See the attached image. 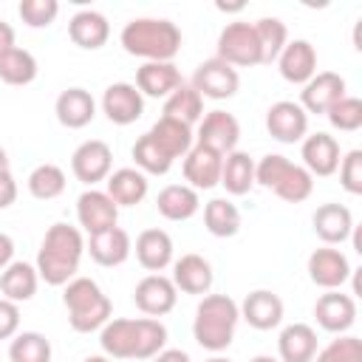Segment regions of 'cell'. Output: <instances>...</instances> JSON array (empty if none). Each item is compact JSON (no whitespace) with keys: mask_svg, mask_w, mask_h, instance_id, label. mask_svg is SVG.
I'll use <instances>...</instances> for the list:
<instances>
[{"mask_svg":"<svg viewBox=\"0 0 362 362\" xmlns=\"http://www.w3.org/2000/svg\"><path fill=\"white\" fill-rule=\"evenodd\" d=\"M206 362H232V359H226V356H218V354H215V356H209Z\"/></svg>","mask_w":362,"mask_h":362,"instance_id":"obj_54","label":"cell"},{"mask_svg":"<svg viewBox=\"0 0 362 362\" xmlns=\"http://www.w3.org/2000/svg\"><path fill=\"white\" fill-rule=\"evenodd\" d=\"M85 252H90L93 263L110 269V266H122V263L130 257L133 240H130V235H127L122 226H110V229H105V232L88 235Z\"/></svg>","mask_w":362,"mask_h":362,"instance_id":"obj_24","label":"cell"},{"mask_svg":"<svg viewBox=\"0 0 362 362\" xmlns=\"http://www.w3.org/2000/svg\"><path fill=\"white\" fill-rule=\"evenodd\" d=\"M150 362H192V359H189V354L181 351V348H164V351H158Z\"/></svg>","mask_w":362,"mask_h":362,"instance_id":"obj_48","label":"cell"},{"mask_svg":"<svg viewBox=\"0 0 362 362\" xmlns=\"http://www.w3.org/2000/svg\"><path fill=\"white\" fill-rule=\"evenodd\" d=\"M181 71L175 68V62H144L136 71V88L141 96L150 99H167L178 85H181Z\"/></svg>","mask_w":362,"mask_h":362,"instance_id":"obj_28","label":"cell"},{"mask_svg":"<svg viewBox=\"0 0 362 362\" xmlns=\"http://www.w3.org/2000/svg\"><path fill=\"white\" fill-rule=\"evenodd\" d=\"M255 184L272 189L288 204H303L314 192V175L303 164H294L280 153H269L255 161Z\"/></svg>","mask_w":362,"mask_h":362,"instance_id":"obj_6","label":"cell"},{"mask_svg":"<svg viewBox=\"0 0 362 362\" xmlns=\"http://www.w3.org/2000/svg\"><path fill=\"white\" fill-rule=\"evenodd\" d=\"M158 215L167 221H189L201 209V198L187 184H167L156 198Z\"/></svg>","mask_w":362,"mask_h":362,"instance_id":"obj_32","label":"cell"},{"mask_svg":"<svg viewBox=\"0 0 362 362\" xmlns=\"http://www.w3.org/2000/svg\"><path fill=\"white\" fill-rule=\"evenodd\" d=\"M195 144L215 150L218 156H229L232 150H238V139H240V124L232 113L226 110H209L201 116L198 130L192 133Z\"/></svg>","mask_w":362,"mask_h":362,"instance_id":"obj_9","label":"cell"},{"mask_svg":"<svg viewBox=\"0 0 362 362\" xmlns=\"http://www.w3.org/2000/svg\"><path fill=\"white\" fill-rule=\"evenodd\" d=\"M133 252L141 269H147L150 274H161L173 263V238L164 229H144L136 238Z\"/></svg>","mask_w":362,"mask_h":362,"instance_id":"obj_30","label":"cell"},{"mask_svg":"<svg viewBox=\"0 0 362 362\" xmlns=\"http://www.w3.org/2000/svg\"><path fill=\"white\" fill-rule=\"evenodd\" d=\"M130 156L136 161V170H141L144 175H167L170 167H173V158L150 139V133H144V136L136 139Z\"/></svg>","mask_w":362,"mask_h":362,"instance_id":"obj_41","label":"cell"},{"mask_svg":"<svg viewBox=\"0 0 362 362\" xmlns=\"http://www.w3.org/2000/svg\"><path fill=\"white\" fill-rule=\"evenodd\" d=\"M238 322H240V311L229 294H204V300L195 308L192 337L204 351L221 354L232 345Z\"/></svg>","mask_w":362,"mask_h":362,"instance_id":"obj_4","label":"cell"},{"mask_svg":"<svg viewBox=\"0 0 362 362\" xmlns=\"http://www.w3.org/2000/svg\"><path fill=\"white\" fill-rule=\"evenodd\" d=\"M305 269H308L311 283L320 286V288H325V291H337V288H342V286L348 283V277L354 274L348 257H345L339 249H334V246L314 249V252L308 255Z\"/></svg>","mask_w":362,"mask_h":362,"instance_id":"obj_13","label":"cell"},{"mask_svg":"<svg viewBox=\"0 0 362 362\" xmlns=\"http://www.w3.org/2000/svg\"><path fill=\"white\" fill-rule=\"evenodd\" d=\"M300 158H303V167L317 178H328L337 173L339 167V141L331 136V133H308L300 144Z\"/></svg>","mask_w":362,"mask_h":362,"instance_id":"obj_18","label":"cell"},{"mask_svg":"<svg viewBox=\"0 0 362 362\" xmlns=\"http://www.w3.org/2000/svg\"><path fill=\"white\" fill-rule=\"evenodd\" d=\"M311 362H362V342L354 334H337V339L320 348Z\"/></svg>","mask_w":362,"mask_h":362,"instance_id":"obj_42","label":"cell"},{"mask_svg":"<svg viewBox=\"0 0 362 362\" xmlns=\"http://www.w3.org/2000/svg\"><path fill=\"white\" fill-rule=\"evenodd\" d=\"M62 303H65V311H68V325L76 334L99 331L110 320V314H113L110 297L90 277H74V280H68L62 286Z\"/></svg>","mask_w":362,"mask_h":362,"instance_id":"obj_5","label":"cell"},{"mask_svg":"<svg viewBox=\"0 0 362 362\" xmlns=\"http://www.w3.org/2000/svg\"><path fill=\"white\" fill-rule=\"evenodd\" d=\"M76 221L88 235L105 232L110 226H119V206L105 189H85L76 198Z\"/></svg>","mask_w":362,"mask_h":362,"instance_id":"obj_14","label":"cell"},{"mask_svg":"<svg viewBox=\"0 0 362 362\" xmlns=\"http://www.w3.org/2000/svg\"><path fill=\"white\" fill-rule=\"evenodd\" d=\"M102 113L113 124H133L144 113V96L133 82H113L102 93Z\"/></svg>","mask_w":362,"mask_h":362,"instance_id":"obj_17","label":"cell"},{"mask_svg":"<svg viewBox=\"0 0 362 362\" xmlns=\"http://www.w3.org/2000/svg\"><path fill=\"white\" fill-rule=\"evenodd\" d=\"M17 14L28 28H48L59 14V3L57 0H20Z\"/></svg>","mask_w":362,"mask_h":362,"instance_id":"obj_44","label":"cell"},{"mask_svg":"<svg viewBox=\"0 0 362 362\" xmlns=\"http://www.w3.org/2000/svg\"><path fill=\"white\" fill-rule=\"evenodd\" d=\"M249 362H280V359H274V356H269V354H257V356H252Z\"/></svg>","mask_w":362,"mask_h":362,"instance_id":"obj_52","label":"cell"},{"mask_svg":"<svg viewBox=\"0 0 362 362\" xmlns=\"http://www.w3.org/2000/svg\"><path fill=\"white\" fill-rule=\"evenodd\" d=\"M348 85L337 71H317L300 90V107L305 113H328L342 96Z\"/></svg>","mask_w":362,"mask_h":362,"instance_id":"obj_15","label":"cell"},{"mask_svg":"<svg viewBox=\"0 0 362 362\" xmlns=\"http://www.w3.org/2000/svg\"><path fill=\"white\" fill-rule=\"evenodd\" d=\"M255 34H257V45H260V65H272L277 62L280 51L288 42V28L280 17H260L252 23Z\"/></svg>","mask_w":362,"mask_h":362,"instance_id":"obj_37","label":"cell"},{"mask_svg":"<svg viewBox=\"0 0 362 362\" xmlns=\"http://www.w3.org/2000/svg\"><path fill=\"white\" fill-rule=\"evenodd\" d=\"M37 71H40V65H37L34 54L25 48L14 45L8 54L0 57V79L6 85H28L37 79Z\"/></svg>","mask_w":362,"mask_h":362,"instance_id":"obj_39","label":"cell"},{"mask_svg":"<svg viewBox=\"0 0 362 362\" xmlns=\"http://www.w3.org/2000/svg\"><path fill=\"white\" fill-rule=\"evenodd\" d=\"M221 164H223V156H218L209 147L192 144V150L184 156V181H187V187H192L195 192L218 187L221 184Z\"/></svg>","mask_w":362,"mask_h":362,"instance_id":"obj_23","label":"cell"},{"mask_svg":"<svg viewBox=\"0 0 362 362\" xmlns=\"http://www.w3.org/2000/svg\"><path fill=\"white\" fill-rule=\"evenodd\" d=\"M317 331L308 322H291L277 337V359L280 362H311L317 356Z\"/></svg>","mask_w":362,"mask_h":362,"instance_id":"obj_26","label":"cell"},{"mask_svg":"<svg viewBox=\"0 0 362 362\" xmlns=\"http://www.w3.org/2000/svg\"><path fill=\"white\" fill-rule=\"evenodd\" d=\"M314 317H317V325L322 331H328V334H348V328L356 322V300L351 294H345L342 288L325 291L314 303Z\"/></svg>","mask_w":362,"mask_h":362,"instance_id":"obj_16","label":"cell"},{"mask_svg":"<svg viewBox=\"0 0 362 362\" xmlns=\"http://www.w3.org/2000/svg\"><path fill=\"white\" fill-rule=\"evenodd\" d=\"M215 57L223 59V62L232 65V68H252V65H260V45H257L255 25H252V23H243V20L226 23V25L221 28V34H218Z\"/></svg>","mask_w":362,"mask_h":362,"instance_id":"obj_7","label":"cell"},{"mask_svg":"<svg viewBox=\"0 0 362 362\" xmlns=\"http://www.w3.org/2000/svg\"><path fill=\"white\" fill-rule=\"evenodd\" d=\"M20 334V305L0 297V339H11Z\"/></svg>","mask_w":362,"mask_h":362,"instance_id":"obj_46","label":"cell"},{"mask_svg":"<svg viewBox=\"0 0 362 362\" xmlns=\"http://www.w3.org/2000/svg\"><path fill=\"white\" fill-rule=\"evenodd\" d=\"M164 116H167V119H175V122H181V124H187V127L198 124L201 116H204V99H201V93H198L189 82H181V85L164 99Z\"/></svg>","mask_w":362,"mask_h":362,"instance_id":"obj_35","label":"cell"},{"mask_svg":"<svg viewBox=\"0 0 362 362\" xmlns=\"http://www.w3.org/2000/svg\"><path fill=\"white\" fill-rule=\"evenodd\" d=\"M28 192L37 198V201H54V198H59L62 192H65V170L59 167V164H51V161H45V164H37L31 173H28Z\"/></svg>","mask_w":362,"mask_h":362,"instance_id":"obj_38","label":"cell"},{"mask_svg":"<svg viewBox=\"0 0 362 362\" xmlns=\"http://www.w3.org/2000/svg\"><path fill=\"white\" fill-rule=\"evenodd\" d=\"M339 184L351 195H362V150H348L339 158Z\"/></svg>","mask_w":362,"mask_h":362,"instance_id":"obj_45","label":"cell"},{"mask_svg":"<svg viewBox=\"0 0 362 362\" xmlns=\"http://www.w3.org/2000/svg\"><path fill=\"white\" fill-rule=\"evenodd\" d=\"M11 260H14V240H11V235L0 232V272H3Z\"/></svg>","mask_w":362,"mask_h":362,"instance_id":"obj_49","label":"cell"},{"mask_svg":"<svg viewBox=\"0 0 362 362\" xmlns=\"http://www.w3.org/2000/svg\"><path fill=\"white\" fill-rule=\"evenodd\" d=\"M3 170H8V156H6V150L0 147V173H3Z\"/></svg>","mask_w":362,"mask_h":362,"instance_id":"obj_53","label":"cell"},{"mask_svg":"<svg viewBox=\"0 0 362 362\" xmlns=\"http://www.w3.org/2000/svg\"><path fill=\"white\" fill-rule=\"evenodd\" d=\"M82 362H113L110 356H105V354H93V356H85Z\"/></svg>","mask_w":362,"mask_h":362,"instance_id":"obj_51","label":"cell"},{"mask_svg":"<svg viewBox=\"0 0 362 362\" xmlns=\"http://www.w3.org/2000/svg\"><path fill=\"white\" fill-rule=\"evenodd\" d=\"M11 48H14V28H11L8 23L0 20V57L8 54Z\"/></svg>","mask_w":362,"mask_h":362,"instance_id":"obj_50","label":"cell"},{"mask_svg":"<svg viewBox=\"0 0 362 362\" xmlns=\"http://www.w3.org/2000/svg\"><path fill=\"white\" fill-rule=\"evenodd\" d=\"M328 122H331V127L334 130H342V133H354V130H359L362 127V99H356V96H342L328 113Z\"/></svg>","mask_w":362,"mask_h":362,"instance_id":"obj_43","label":"cell"},{"mask_svg":"<svg viewBox=\"0 0 362 362\" xmlns=\"http://www.w3.org/2000/svg\"><path fill=\"white\" fill-rule=\"evenodd\" d=\"M311 226H314V235L325 246H339L354 232V215L345 204H322V206L314 209Z\"/></svg>","mask_w":362,"mask_h":362,"instance_id":"obj_22","label":"cell"},{"mask_svg":"<svg viewBox=\"0 0 362 362\" xmlns=\"http://www.w3.org/2000/svg\"><path fill=\"white\" fill-rule=\"evenodd\" d=\"M71 173L76 175V181H82L88 187L105 181L113 173V150H110V144H105L102 139L82 141L71 156Z\"/></svg>","mask_w":362,"mask_h":362,"instance_id":"obj_10","label":"cell"},{"mask_svg":"<svg viewBox=\"0 0 362 362\" xmlns=\"http://www.w3.org/2000/svg\"><path fill=\"white\" fill-rule=\"evenodd\" d=\"M204 226L215 238H235L240 232V209L229 198H212L204 206Z\"/></svg>","mask_w":362,"mask_h":362,"instance_id":"obj_36","label":"cell"},{"mask_svg":"<svg viewBox=\"0 0 362 362\" xmlns=\"http://www.w3.org/2000/svg\"><path fill=\"white\" fill-rule=\"evenodd\" d=\"M170 280L175 283L178 291L204 297V294H209V288L215 283V272L204 255L189 252V255H181L178 260H173V277Z\"/></svg>","mask_w":362,"mask_h":362,"instance_id":"obj_19","label":"cell"},{"mask_svg":"<svg viewBox=\"0 0 362 362\" xmlns=\"http://www.w3.org/2000/svg\"><path fill=\"white\" fill-rule=\"evenodd\" d=\"M150 139L175 161V158H184L189 150H192V144H195V136H192V127H187V124H181V122H175V119H167V116H161L150 130Z\"/></svg>","mask_w":362,"mask_h":362,"instance_id":"obj_33","label":"cell"},{"mask_svg":"<svg viewBox=\"0 0 362 362\" xmlns=\"http://www.w3.org/2000/svg\"><path fill=\"white\" fill-rule=\"evenodd\" d=\"M37 286H40V274L25 260H11L0 272V291H3L6 300L17 303V305L20 303H28L37 294Z\"/></svg>","mask_w":362,"mask_h":362,"instance_id":"obj_31","label":"cell"},{"mask_svg":"<svg viewBox=\"0 0 362 362\" xmlns=\"http://www.w3.org/2000/svg\"><path fill=\"white\" fill-rule=\"evenodd\" d=\"M277 71L291 85H305L317 74V48L308 40H288L277 57Z\"/></svg>","mask_w":362,"mask_h":362,"instance_id":"obj_21","label":"cell"},{"mask_svg":"<svg viewBox=\"0 0 362 362\" xmlns=\"http://www.w3.org/2000/svg\"><path fill=\"white\" fill-rule=\"evenodd\" d=\"M17 201V181L11 175V170H3L0 173V209L11 206Z\"/></svg>","mask_w":362,"mask_h":362,"instance_id":"obj_47","label":"cell"},{"mask_svg":"<svg viewBox=\"0 0 362 362\" xmlns=\"http://www.w3.org/2000/svg\"><path fill=\"white\" fill-rule=\"evenodd\" d=\"M51 342L40 331H20L11 337L8 359L11 362H51Z\"/></svg>","mask_w":362,"mask_h":362,"instance_id":"obj_40","label":"cell"},{"mask_svg":"<svg viewBox=\"0 0 362 362\" xmlns=\"http://www.w3.org/2000/svg\"><path fill=\"white\" fill-rule=\"evenodd\" d=\"M221 187L229 195H246L255 187V158L243 150H232L221 164Z\"/></svg>","mask_w":362,"mask_h":362,"instance_id":"obj_34","label":"cell"},{"mask_svg":"<svg viewBox=\"0 0 362 362\" xmlns=\"http://www.w3.org/2000/svg\"><path fill=\"white\" fill-rule=\"evenodd\" d=\"M68 37L74 45L85 48V51H96L107 42L110 37V23L102 11L93 8H82L68 20Z\"/></svg>","mask_w":362,"mask_h":362,"instance_id":"obj_27","label":"cell"},{"mask_svg":"<svg viewBox=\"0 0 362 362\" xmlns=\"http://www.w3.org/2000/svg\"><path fill=\"white\" fill-rule=\"evenodd\" d=\"M266 130L280 144H294L308 136V113L300 107V102L280 99L266 110Z\"/></svg>","mask_w":362,"mask_h":362,"instance_id":"obj_11","label":"cell"},{"mask_svg":"<svg viewBox=\"0 0 362 362\" xmlns=\"http://www.w3.org/2000/svg\"><path fill=\"white\" fill-rule=\"evenodd\" d=\"M240 320H246L255 331H272L283 322V300L269 291V288H255L243 297V303L238 305Z\"/></svg>","mask_w":362,"mask_h":362,"instance_id":"obj_20","label":"cell"},{"mask_svg":"<svg viewBox=\"0 0 362 362\" xmlns=\"http://www.w3.org/2000/svg\"><path fill=\"white\" fill-rule=\"evenodd\" d=\"M82 255H85V238H82L79 226L51 223L40 243L34 269H37L40 280H45L48 286H65L68 280L76 277Z\"/></svg>","mask_w":362,"mask_h":362,"instance_id":"obj_2","label":"cell"},{"mask_svg":"<svg viewBox=\"0 0 362 362\" xmlns=\"http://www.w3.org/2000/svg\"><path fill=\"white\" fill-rule=\"evenodd\" d=\"M189 85L201 93V99H215V102H221V99H232V96L238 93L240 76H238V68H232V65H226L223 59L212 57V59H204V62L195 68Z\"/></svg>","mask_w":362,"mask_h":362,"instance_id":"obj_8","label":"cell"},{"mask_svg":"<svg viewBox=\"0 0 362 362\" xmlns=\"http://www.w3.org/2000/svg\"><path fill=\"white\" fill-rule=\"evenodd\" d=\"M99 345L110 359H153L167 345V328L156 317H110L99 328Z\"/></svg>","mask_w":362,"mask_h":362,"instance_id":"obj_1","label":"cell"},{"mask_svg":"<svg viewBox=\"0 0 362 362\" xmlns=\"http://www.w3.org/2000/svg\"><path fill=\"white\" fill-rule=\"evenodd\" d=\"M133 303H136V308L144 314V317H164V314H170L173 308H175V303H178V288H175V283L170 280V277H164V274H147V277H141L139 283H136V288H133Z\"/></svg>","mask_w":362,"mask_h":362,"instance_id":"obj_12","label":"cell"},{"mask_svg":"<svg viewBox=\"0 0 362 362\" xmlns=\"http://www.w3.org/2000/svg\"><path fill=\"white\" fill-rule=\"evenodd\" d=\"M119 42L144 62H173L181 51V28L167 17H136L122 28Z\"/></svg>","mask_w":362,"mask_h":362,"instance_id":"obj_3","label":"cell"},{"mask_svg":"<svg viewBox=\"0 0 362 362\" xmlns=\"http://www.w3.org/2000/svg\"><path fill=\"white\" fill-rule=\"evenodd\" d=\"M57 122L68 130H82L96 116V102L85 88H65L54 102Z\"/></svg>","mask_w":362,"mask_h":362,"instance_id":"obj_25","label":"cell"},{"mask_svg":"<svg viewBox=\"0 0 362 362\" xmlns=\"http://www.w3.org/2000/svg\"><path fill=\"white\" fill-rule=\"evenodd\" d=\"M147 189H150V181L136 167L113 170L105 178V192L113 198L116 206H136V204H141L147 198Z\"/></svg>","mask_w":362,"mask_h":362,"instance_id":"obj_29","label":"cell"}]
</instances>
